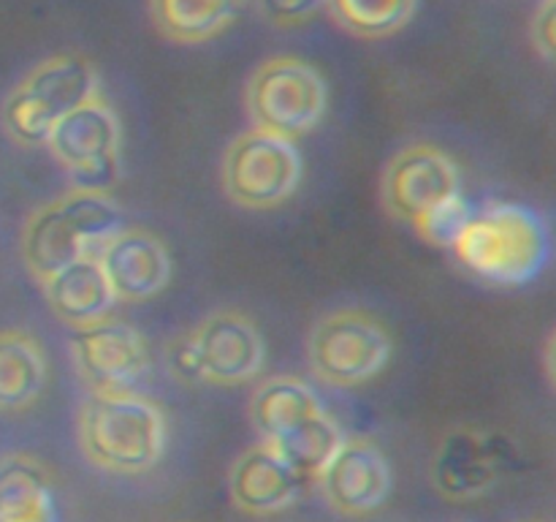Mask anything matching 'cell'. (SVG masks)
I'll list each match as a JSON object with an SVG mask.
<instances>
[{
  "instance_id": "cell-4",
  "label": "cell",
  "mask_w": 556,
  "mask_h": 522,
  "mask_svg": "<svg viewBox=\"0 0 556 522\" xmlns=\"http://www.w3.org/2000/svg\"><path fill=\"white\" fill-rule=\"evenodd\" d=\"M96 96H101V76L90 58L79 52L52 54L11 87L0 123L16 145H47L54 125Z\"/></svg>"
},
{
  "instance_id": "cell-9",
  "label": "cell",
  "mask_w": 556,
  "mask_h": 522,
  "mask_svg": "<svg viewBox=\"0 0 556 522\" xmlns=\"http://www.w3.org/2000/svg\"><path fill=\"white\" fill-rule=\"evenodd\" d=\"M516 460L519 451L508 435L476 424H459L434 446L429 478L443 498L467 504L492 493L514 471Z\"/></svg>"
},
{
  "instance_id": "cell-14",
  "label": "cell",
  "mask_w": 556,
  "mask_h": 522,
  "mask_svg": "<svg viewBox=\"0 0 556 522\" xmlns=\"http://www.w3.org/2000/svg\"><path fill=\"white\" fill-rule=\"evenodd\" d=\"M98 264L117 302H144L172 281V256L147 228L125 226L114 234L98 253Z\"/></svg>"
},
{
  "instance_id": "cell-15",
  "label": "cell",
  "mask_w": 556,
  "mask_h": 522,
  "mask_svg": "<svg viewBox=\"0 0 556 522\" xmlns=\"http://www.w3.org/2000/svg\"><path fill=\"white\" fill-rule=\"evenodd\" d=\"M304 478L271 449L266 440L248 446L233 460L228 489L237 509L244 514H277L299 500Z\"/></svg>"
},
{
  "instance_id": "cell-6",
  "label": "cell",
  "mask_w": 556,
  "mask_h": 522,
  "mask_svg": "<svg viewBox=\"0 0 556 522\" xmlns=\"http://www.w3.org/2000/svg\"><path fill=\"white\" fill-rule=\"evenodd\" d=\"M394 353V337L378 315L342 308L315 321L307 335V362L320 384L348 389L383 373Z\"/></svg>"
},
{
  "instance_id": "cell-17",
  "label": "cell",
  "mask_w": 556,
  "mask_h": 522,
  "mask_svg": "<svg viewBox=\"0 0 556 522\" xmlns=\"http://www.w3.org/2000/svg\"><path fill=\"white\" fill-rule=\"evenodd\" d=\"M0 522H60L54 482L36 457L0 460Z\"/></svg>"
},
{
  "instance_id": "cell-18",
  "label": "cell",
  "mask_w": 556,
  "mask_h": 522,
  "mask_svg": "<svg viewBox=\"0 0 556 522\" xmlns=\"http://www.w3.org/2000/svg\"><path fill=\"white\" fill-rule=\"evenodd\" d=\"M47 353L25 330H0V413L30 408L47 386Z\"/></svg>"
},
{
  "instance_id": "cell-22",
  "label": "cell",
  "mask_w": 556,
  "mask_h": 522,
  "mask_svg": "<svg viewBox=\"0 0 556 522\" xmlns=\"http://www.w3.org/2000/svg\"><path fill=\"white\" fill-rule=\"evenodd\" d=\"M418 0H326L337 27L356 38H386L400 33L416 14Z\"/></svg>"
},
{
  "instance_id": "cell-3",
  "label": "cell",
  "mask_w": 556,
  "mask_h": 522,
  "mask_svg": "<svg viewBox=\"0 0 556 522\" xmlns=\"http://www.w3.org/2000/svg\"><path fill=\"white\" fill-rule=\"evenodd\" d=\"M76 440L90 465L139 476L166 451V417L139 391H90L76 417Z\"/></svg>"
},
{
  "instance_id": "cell-26",
  "label": "cell",
  "mask_w": 556,
  "mask_h": 522,
  "mask_svg": "<svg viewBox=\"0 0 556 522\" xmlns=\"http://www.w3.org/2000/svg\"><path fill=\"white\" fill-rule=\"evenodd\" d=\"M166 362H168V368H172V373L177 375L179 381H185V384H199L201 381L199 364H195V353H193V346H190L188 332H185V335H179L177 340L168 343Z\"/></svg>"
},
{
  "instance_id": "cell-21",
  "label": "cell",
  "mask_w": 556,
  "mask_h": 522,
  "mask_svg": "<svg viewBox=\"0 0 556 522\" xmlns=\"http://www.w3.org/2000/svg\"><path fill=\"white\" fill-rule=\"evenodd\" d=\"M345 438L348 435L342 433L340 424L326 411H318L277 440H269V446L304 482H309V478H318L324 473V468L340 451Z\"/></svg>"
},
{
  "instance_id": "cell-10",
  "label": "cell",
  "mask_w": 556,
  "mask_h": 522,
  "mask_svg": "<svg viewBox=\"0 0 556 522\" xmlns=\"http://www.w3.org/2000/svg\"><path fill=\"white\" fill-rule=\"evenodd\" d=\"M380 196L389 215L413 226L443 201L462 196V172L448 152L416 141L389 161L380 179Z\"/></svg>"
},
{
  "instance_id": "cell-7",
  "label": "cell",
  "mask_w": 556,
  "mask_h": 522,
  "mask_svg": "<svg viewBox=\"0 0 556 522\" xmlns=\"http://www.w3.org/2000/svg\"><path fill=\"white\" fill-rule=\"evenodd\" d=\"M302 152L296 141L261 128L242 130L223 156V190L244 210H275L296 194L302 183Z\"/></svg>"
},
{
  "instance_id": "cell-11",
  "label": "cell",
  "mask_w": 556,
  "mask_h": 522,
  "mask_svg": "<svg viewBox=\"0 0 556 522\" xmlns=\"http://www.w3.org/2000/svg\"><path fill=\"white\" fill-rule=\"evenodd\" d=\"M68 346L76 373L90 391H134L150 370L144 335L112 315L71 330Z\"/></svg>"
},
{
  "instance_id": "cell-13",
  "label": "cell",
  "mask_w": 556,
  "mask_h": 522,
  "mask_svg": "<svg viewBox=\"0 0 556 522\" xmlns=\"http://www.w3.org/2000/svg\"><path fill=\"white\" fill-rule=\"evenodd\" d=\"M315 482L320 484L326 504L345 517H364L378 511L389 500L394 473L386 451L372 438H345L329 465Z\"/></svg>"
},
{
  "instance_id": "cell-20",
  "label": "cell",
  "mask_w": 556,
  "mask_h": 522,
  "mask_svg": "<svg viewBox=\"0 0 556 522\" xmlns=\"http://www.w3.org/2000/svg\"><path fill=\"white\" fill-rule=\"evenodd\" d=\"M152 25L174 44H204L237 22L244 0H147Z\"/></svg>"
},
{
  "instance_id": "cell-23",
  "label": "cell",
  "mask_w": 556,
  "mask_h": 522,
  "mask_svg": "<svg viewBox=\"0 0 556 522\" xmlns=\"http://www.w3.org/2000/svg\"><path fill=\"white\" fill-rule=\"evenodd\" d=\"M472 210H476V207H472L470 201L465 199V194H462L456 196V199H448L440 207H434V210L427 212L421 221L413 223V228H416L429 245L451 250L456 245V239H459V234L465 232L467 221L472 217Z\"/></svg>"
},
{
  "instance_id": "cell-1",
  "label": "cell",
  "mask_w": 556,
  "mask_h": 522,
  "mask_svg": "<svg viewBox=\"0 0 556 522\" xmlns=\"http://www.w3.org/2000/svg\"><path fill=\"white\" fill-rule=\"evenodd\" d=\"M456 261L481 283L521 288L543 275L554 256L546 217L516 201H486L472 210L454 248Z\"/></svg>"
},
{
  "instance_id": "cell-25",
  "label": "cell",
  "mask_w": 556,
  "mask_h": 522,
  "mask_svg": "<svg viewBox=\"0 0 556 522\" xmlns=\"http://www.w3.org/2000/svg\"><path fill=\"white\" fill-rule=\"evenodd\" d=\"M532 47L543 60L556 65V0H541L530 22Z\"/></svg>"
},
{
  "instance_id": "cell-2",
  "label": "cell",
  "mask_w": 556,
  "mask_h": 522,
  "mask_svg": "<svg viewBox=\"0 0 556 522\" xmlns=\"http://www.w3.org/2000/svg\"><path fill=\"white\" fill-rule=\"evenodd\" d=\"M125 228L123 207L112 194L71 188L27 215L20 234V253L38 286L81 256H98Z\"/></svg>"
},
{
  "instance_id": "cell-12",
  "label": "cell",
  "mask_w": 556,
  "mask_h": 522,
  "mask_svg": "<svg viewBox=\"0 0 556 522\" xmlns=\"http://www.w3.org/2000/svg\"><path fill=\"white\" fill-rule=\"evenodd\" d=\"M199 378L215 386H239L261 373L266 343L258 324L239 310H217L188 332Z\"/></svg>"
},
{
  "instance_id": "cell-27",
  "label": "cell",
  "mask_w": 556,
  "mask_h": 522,
  "mask_svg": "<svg viewBox=\"0 0 556 522\" xmlns=\"http://www.w3.org/2000/svg\"><path fill=\"white\" fill-rule=\"evenodd\" d=\"M543 368H546L548 381H552V386L556 389V330L546 340V348H543Z\"/></svg>"
},
{
  "instance_id": "cell-24",
  "label": "cell",
  "mask_w": 556,
  "mask_h": 522,
  "mask_svg": "<svg viewBox=\"0 0 556 522\" xmlns=\"http://www.w3.org/2000/svg\"><path fill=\"white\" fill-rule=\"evenodd\" d=\"M255 9L277 30H293L313 22L326 9V0H255Z\"/></svg>"
},
{
  "instance_id": "cell-5",
  "label": "cell",
  "mask_w": 556,
  "mask_h": 522,
  "mask_svg": "<svg viewBox=\"0 0 556 522\" xmlns=\"http://www.w3.org/2000/svg\"><path fill=\"white\" fill-rule=\"evenodd\" d=\"M244 107L253 128L296 141L320 125L329 107V87L307 60L277 54L255 65L244 87Z\"/></svg>"
},
{
  "instance_id": "cell-19",
  "label": "cell",
  "mask_w": 556,
  "mask_h": 522,
  "mask_svg": "<svg viewBox=\"0 0 556 522\" xmlns=\"http://www.w3.org/2000/svg\"><path fill=\"white\" fill-rule=\"evenodd\" d=\"M318 411H324L320 400L296 375H271L264 384H258V389L250 397V422L266 444L277 440Z\"/></svg>"
},
{
  "instance_id": "cell-16",
  "label": "cell",
  "mask_w": 556,
  "mask_h": 522,
  "mask_svg": "<svg viewBox=\"0 0 556 522\" xmlns=\"http://www.w3.org/2000/svg\"><path fill=\"white\" fill-rule=\"evenodd\" d=\"M41 288L49 310L71 330L106 319L117 302L101 264H98V256H81L79 261L54 272Z\"/></svg>"
},
{
  "instance_id": "cell-8",
  "label": "cell",
  "mask_w": 556,
  "mask_h": 522,
  "mask_svg": "<svg viewBox=\"0 0 556 522\" xmlns=\"http://www.w3.org/2000/svg\"><path fill=\"white\" fill-rule=\"evenodd\" d=\"M54 161L68 172L74 188L109 194L123 174V128L103 96L90 98L65 114L47 139Z\"/></svg>"
}]
</instances>
